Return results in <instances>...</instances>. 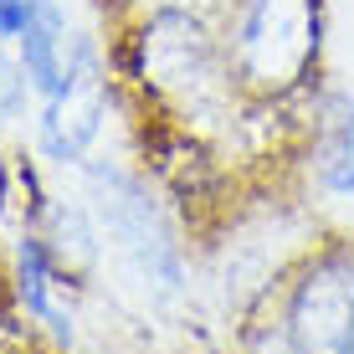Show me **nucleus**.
Masks as SVG:
<instances>
[{"mask_svg": "<svg viewBox=\"0 0 354 354\" xmlns=\"http://www.w3.org/2000/svg\"><path fill=\"white\" fill-rule=\"evenodd\" d=\"M26 26V0H0V41H16Z\"/></svg>", "mask_w": 354, "mask_h": 354, "instance_id": "f8f14e48", "label": "nucleus"}, {"mask_svg": "<svg viewBox=\"0 0 354 354\" xmlns=\"http://www.w3.org/2000/svg\"><path fill=\"white\" fill-rule=\"evenodd\" d=\"M103 124H108V82L97 72V52H93V57H82V67L52 97H41L36 149L52 165H82L88 149L103 139Z\"/></svg>", "mask_w": 354, "mask_h": 354, "instance_id": "20e7f679", "label": "nucleus"}, {"mask_svg": "<svg viewBox=\"0 0 354 354\" xmlns=\"http://www.w3.org/2000/svg\"><path fill=\"white\" fill-rule=\"evenodd\" d=\"M97 46L88 36H72L67 31V16L57 0H26V26L16 36V57L31 77V93L36 97H52L72 72L82 67V57H93Z\"/></svg>", "mask_w": 354, "mask_h": 354, "instance_id": "423d86ee", "label": "nucleus"}, {"mask_svg": "<svg viewBox=\"0 0 354 354\" xmlns=\"http://www.w3.org/2000/svg\"><path fill=\"white\" fill-rule=\"evenodd\" d=\"M36 236L46 241L52 262L62 267V277H82L97 262V226H93V205L77 201H46V211L36 216Z\"/></svg>", "mask_w": 354, "mask_h": 354, "instance_id": "1a4fd4ad", "label": "nucleus"}, {"mask_svg": "<svg viewBox=\"0 0 354 354\" xmlns=\"http://www.w3.org/2000/svg\"><path fill=\"white\" fill-rule=\"evenodd\" d=\"M324 52V0H236L226 26V72L252 93H288Z\"/></svg>", "mask_w": 354, "mask_h": 354, "instance_id": "f257e3e1", "label": "nucleus"}, {"mask_svg": "<svg viewBox=\"0 0 354 354\" xmlns=\"http://www.w3.org/2000/svg\"><path fill=\"white\" fill-rule=\"evenodd\" d=\"M26 103H31V77L21 67V57H10L0 41V124H16L26 113Z\"/></svg>", "mask_w": 354, "mask_h": 354, "instance_id": "9d476101", "label": "nucleus"}, {"mask_svg": "<svg viewBox=\"0 0 354 354\" xmlns=\"http://www.w3.org/2000/svg\"><path fill=\"white\" fill-rule=\"evenodd\" d=\"M313 180L334 201H354V97L324 93L313 129Z\"/></svg>", "mask_w": 354, "mask_h": 354, "instance_id": "6e6552de", "label": "nucleus"}, {"mask_svg": "<svg viewBox=\"0 0 354 354\" xmlns=\"http://www.w3.org/2000/svg\"><path fill=\"white\" fill-rule=\"evenodd\" d=\"M247 354H303L292 344V334L283 324H267V328H252L247 334Z\"/></svg>", "mask_w": 354, "mask_h": 354, "instance_id": "9b49d317", "label": "nucleus"}, {"mask_svg": "<svg viewBox=\"0 0 354 354\" xmlns=\"http://www.w3.org/2000/svg\"><path fill=\"white\" fill-rule=\"evenodd\" d=\"M133 72L154 88L175 93V88H195L201 77L216 72V41L205 31V21L185 16V10H154L139 31V57Z\"/></svg>", "mask_w": 354, "mask_h": 354, "instance_id": "39448f33", "label": "nucleus"}, {"mask_svg": "<svg viewBox=\"0 0 354 354\" xmlns=\"http://www.w3.org/2000/svg\"><path fill=\"white\" fill-rule=\"evenodd\" d=\"M10 211V165H6V154H0V216Z\"/></svg>", "mask_w": 354, "mask_h": 354, "instance_id": "ddd939ff", "label": "nucleus"}, {"mask_svg": "<svg viewBox=\"0 0 354 354\" xmlns=\"http://www.w3.org/2000/svg\"><path fill=\"white\" fill-rule=\"evenodd\" d=\"M283 328L303 354H354V252L313 257L288 288Z\"/></svg>", "mask_w": 354, "mask_h": 354, "instance_id": "7ed1b4c3", "label": "nucleus"}, {"mask_svg": "<svg viewBox=\"0 0 354 354\" xmlns=\"http://www.w3.org/2000/svg\"><path fill=\"white\" fill-rule=\"evenodd\" d=\"M88 201H93V221L118 241L139 283L160 298H180L185 292V252H180V236L169 226L165 205L154 201V190L124 165H93Z\"/></svg>", "mask_w": 354, "mask_h": 354, "instance_id": "f03ea898", "label": "nucleus"}, {"mask_svg": "<svg viewBox=\"0 0 354 354\" xmlns=\"http://www.w3.org/2000/svg\"><path fill=\"white\" fill-rule=\"evenodd\" d=\"M57 283H62V267L52 262L46 241L36 236V231H26V236L16 241V298L57 344L72 349L77 344V324H72V308L57 303Z\"/></svg>", "mask_w": 354, "mask_h": 354, "instance_id": "0eeeda50", "label": "nucleus"}]
</instances>
